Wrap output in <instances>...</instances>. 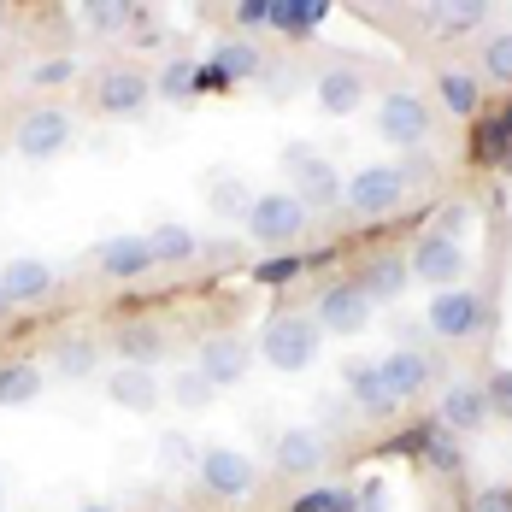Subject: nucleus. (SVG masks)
<instances>
[{"mask_svg": "<svg viewBox=\"0 0 512 512\" xmlns=\"http://www.w3.org/2000/svg\"><path fill=\"white\" fill-rule=\"evenodd\" d=\"M430 354L424 348H395V354L371 359V365H348V395L359 412H395L430 383Z\"/></svg>", "mask_w": 512, "mask_h": 512, "instance_id": "obj_1", "label": "nucleus"}, {"mask_svg": "<svg viewBox=\"0 0 512 512\" xmlns=\"http://www.w3.org/2000/svg\"><path fill=\"white\" fill-rule=\"evenodd\" d=\"M318 318H301V312H277L271 324H265V336H259V354L265 365H277V371H307L312 359H318Z\"/></svg>", "mask_w": 512, "mask_h": 512, "instance_id": "obj_2", "label": "nucleus"}, {"mask_svg": "<svg viewBox=\"0 0 512 512\" xmlns=\"http://www.w3.org/2000/svg\"><path fill=\"white\" fill-rule=\"evenodd\" d=\"M424 324L442 336V342H471L489 330V301L477 289H442L430 307H424Z\"/></svg>", "mask_w": 512, "mask_h": 512, "instance_id": "obj_3", "label": "nucleus"}, {"mask_svg": "<svg viewBox=\"0 0 512 512\" xmlns=\"http://www.w3.org/2000/svg\"><path fill=\"white\" fill-rule=\"evenodd\" d=\"M412 177L401 165H365L354 183H348V206H354L359 218H389L395 206L407 201Z\"/></svg>", "mask_w": 512, "mask_h": 512, "instance_id": "obj_4", "label": "nucleus"}, {"mask_svg": "<svg viewBox=\"0 0 512 512\" xmlns=\"http://www.w3.org/2000/svg\"><path fill=\"white\" fill-rule=\"evenodd\" d=\"M248 230H254L265 248H283V242H295L301 230H307V206L295 189H283V195H254L248 206Z\"/></svg>", "mask_w": 512, "mask_h": 512, "instance_id": "obj_5", "label": "nucleus"}, {"mask_svg": "<svg viewBox=\"0 0 512 512\" xmlns=\"http://www.w3.org/2000/svg\"><path fill=\"white\" fill-rule=\"evenodd\" d=\"M371 118H377V136H383L389 148H418V142L430 136V106H424V95H407V89L383 95Z\"/></svg>", "mask_w": 512, "mask_h": 512, "instance_id": "obj_6", "label": "nucleus"}, {"mask_svg": "<svg viewBox=\"0 0 512 512\" xmlns=\"http://www.w3.org/2000/svg\"><path fill=\"white\" fill-rule=\"evenodd\" d=\"M407 271H412V283H430V289L442 295V289H454V283H460L465 248L454 242V236H430V230H424V242L412 248Z\"/></svg>", "mask_w": 512, "mask_h": 512, "instance_id": "obj_7", "label": "nucleus"}, {"mask_svg": "<svg viewBox=\"0 0 512 512\" xmlns=\"http://www.w3.org/2000/svg\"><path fill=\"white\" fill-rule=\"evenodd\" d=\"M318 330H330V336H359L365 324H371V301H365V289L359 283H330L324 295H318Z\"/></svg>", "mask_w": 512, "mask_h": 512, "instance_id": "obj_8", "label": "nucleus"}, {"mask_svg": "<svg viewBox=\"0 0 512 512\" xmlns=\"http://www.w3.org/2000/svg\"><path fill=\"white\" fill-rule=\"evenodd\" d=\"M254 460L248 454H236V448H206L201 454V483L218 495V501H242V495H254Z\"/></svg>", "mask_w": 512, "mask_h": 512, "instance_id": "obj_9", "label": "nucleus"}, {"mask_svg": "<svg viewBox=\"0 0 512 512\" xmlns=\"http://www.w3.org/2000/svg\"><path fill=\"white\" fill-rule=\"evenodd\" d=\"M71 142V112L65 106H42V112H24V124H18V154L24 159H53L59 148Z\"/></svg>", "mask_w": 512, "mask_h": 512, "instance_id": "obj_10", "label": "nucleus"}, {"mask_svg": "<svg viewBox=\"0 0 512 512\" xmlns=\"http://www.w3.org/2000/svg\"><path fill=\"white\" fill-rule=\"evenodd\" d=\"M283 171L295 177V189H301V206H330L336 201V171H330V159H318L307 142H289V154H283Z\"/></svg>", "mask_w": 512, "mask_h": 512, "instance_id": "obj_11", "label": "nucleus"}, {"mask_svg": "<svg viewBox=\"0 0 512 512\" xmlns=\"http://www.w3.org/2000/svg\"><path fill=\"white\" fill-rule=\"evenodd\" d=\"M248 359H254V348L242 342V336H206L201 342V371L212 389H224V383H242V371H248Z\"/></svg>", "mask_w": 512, "mask_h": 512, "instance_id": "obj_12", "label": "nucleus"}, {"mask_svg": "<svg viewBox=\"0 0 512 512\" xmlns=\"http://www.w3.org/2000/svg\"><path fill=\"white\" fill-rule=\"evenodd\" d=\"M248 77H259V53L248 42H224L195 71V89H224V83H248Z\"/></svg>", "mask_w": 512, "mask_h": 512, "instance_id": "obj_13", "label": "nucleus"}, {"mask_svg": "<svg viewBox=\"0 0 512 512\" xmlns=\"http://www.w3.org/2000/svg\"><path fill=\"white\" fill-rule=\"evenodd\" d=\"M95 271H101V277H118V283L154 271V248H148V236H112V242H101V248H95Z\"/></svg>", "mask_w": 512, "mask_h": 512, "instance_id": "obj_14", "label": "nucleus"}, {"mask_svg": "<svg viewBox=\"0 0 512 512\" xmlns=\"http://www.w3.org/2000/svg\"><path fill=\"white\" fill-rule=\"evenodd\" d=\"M0 289H6L12 307H18V301H42V295L53 289V265L48 259H36V254L6 259V265H0Z\"/></svg>", "mask_w": 512, "mask_h": 512, "instance_id": "obj_15", "label": "nucleus"}, {"mask_svg": "<svg viewBox=\"0 0 512 512\" xmlns=\"http://www.w3.org/2000/svg\"><path fill=\"white\" fill-rule=\"evenodd\" d=\"M106 395H112V407H124V412H154L159 407V377L148 365H118V371L106 377Z\"/></svg>", "mask_w": 512, "mask_h": 512, "instance_id": "obj_16", "label": "nucleus"}, {"mask_svg": "<svg viewBox=\"0 0 512 512\" xmlns=\"http://www.w3.org/2000/svg\"><path fill=\"white\" fill-rule=\"evenodd\" d=\"M489 418H495V407H489V389L483 383H454L442 395V424L448 430H483Z\"/></svg>", "mask_w": 512, "mask_h": 512, "instance_id": "obj_17", "label": "nucleus"}, {"mask_svg": "<svg viewBox=\"0 0 512 512\" xmlns=\"http://www.w3.org/2000/svg\"><path fill=\"white\" fill-rule=\"evenodd\" d=\"M324 465V436L318 430H283L277 436V471L283 477H312Z\"/></svg>", "mask_w": 512, "mask_h": 512, "instance_id": "obj_18", "label": "nucleus"}, {"mask_svg": "<svg viewBox=\"0 0 512 512\" xmlns=\"http://www.w3.org/2000/svg\"><path fill=\"white\" fill-rule=\"evenodd\" d=\"M471 159L477 165H512V106L471 130Z\"/></svg>", "mask_w": 512, "mask_h": 512, "instance_id": "obj_19", "label": "nucleus"}, {"mask_svg": "<svg viewBox=\"0 0 512 512\" xmlns=\"http://www.w3.org/2000/svg\"><path fill=\"white\" fill-rule=\"evenodd\" d=\"M412 283V271H407V259L401 254H377L371 265H365V301H401V289Z\"/></svg>", "mask_w": 512, "mask_h": 512, "instance_id": "obj_20", "label": "nucleus"}, {"mask_svg": "<svg viewBox=\"0 0 512 512\" xmlns=\"http://www.w3.org/2000/svg\"><path fill=\"white\" fill-rule=\"evenodd\" d=\"M407 448H412V454H424L436 471H454V465H460V442H454V430H448L442 418H430L424 430H412Z\"/></svg>", "mask_w": 512, "mask_h": 512, "instance_id": "obj_21", "label": "nucleus"}, {"mask_svg": "<svg viewBox=\"0 0 512 512\" xmlns=\"http://www.w3.org/2000/svg\"><path fill=\"white\" fill-rule=\"evenodd\" d=\"M324 18H330L324 0H271V30H283V36H312Z\"/></svg>", "mask_w": 512, "mask_h": 512, "instance_id": "obj_22", "label": "nucleus"}, {"mask_svg": "<svg viewBox=\"0 0 512 512\" xmlns=\"http://www.w3.org/2000/svg\"><path fill=\"white\" fill-rule=\"evenodd\" d=\"M36 395H42V365L6 359V365H0V407H30Z\"/></svg>", "mask_w": 512, "mask_h": 512, "instance_id": "obj_23", "label": "nucleus"}, {"mask_svg": "<svg viewBox=\"0 0 512 512\" xmlns=\"http://www.w3.org/2000/svg\"><path fill=\"white\" fill-rule=\"evenodd\" d=\"M95 101H101V112H136L148 101V77L142 71H112V77H101Z\"/></svg>", "mask_w": 512, "mask_h": 512, "instance_id": "obj_24", "label": "nucleus"}, {"mask_svg": "<svg viewBox=\"0 0 512 512\" xmlns=\"http://www.w3.org/2000/svg\"><path fill=\"white\" fill-rule=\"evenodd\" d=\"M318 101H324V112H359V101H365V77L359 71H324L318 77Z\"/></svg>", "mask_w": 512, "mask_h": 512, "instance_id": "obj_25", "label": "nucleus"}, {"mask_svg": "<svg viewBox=\"0 0 512 512\" xmlns=\"http://www.w3.org/2000/svg\"><path fill=\"white\" fill-rule=\"evenodd\" d=\"M148 248H154V265H183V259H195L201 236L183 230V224H159L154 236H148Z\"/></svg>", "mask_w": 512, "mask_h": 512, "instance_id": "obj_26", "label": "nucleus"}, {"mask_svg": "<svg viewBox=\"0 0 512 512\" xmlns=\"http://www.w3.org/2000/svg\"><path fill=\"white\" fill-rule=\"evenodd\" d=\"M442 101L454 118H471L477 106H483V89H477V77H465V71H442Z\"/></svg>", "mask_w": 512, "mask_h": 512, "instance_id": "obj_27", "label": "nucleus"}, {"mask_svg": "<svg viewBox=\"0 0 512 512\" xmlns=\"http://www.w3.org/2000/svg\"><path fill=\"white\" fill-rule=\"evenodd\" d=\"M118 354H124V365H154L159 359V330L154 324H130V330L118 336Z\"/></svg>", "mask_w": 512, "mask_h": 512, "instance_id": "obj_28", "label": "nucleus"}, {"mask_svg": "<svg viewBox=\"0 0 512 512\" xmlns=\"http://www.w3.org/2000/svg\"><path fill=\"white\" fill-rule=\"evenodd\" d=\"M53 365H59V377H89V371L101 365V348H95L89 336H77V342H65V348L53 354Z\"/></svg>", "mask_w": 512, "mask_h": 512, "instance_id": "obj_29", "label": "nucleus"}, {"mask_svg": "<svg viewBox=\"0 0 512 512\" xmlns=\"http://www.w3.org/2000/svg\"><path fill=\"white\" fill-rule=\"evenodd\" d=\"M171 401L189 407V412H201V407H212V383H206L201 371H177V377H171Z\"/></svg>", "mask_w": 512, "mask_h": 512, "instance_id": "obj_30", "label": "nucleus"}, {"mask_svg": "<svg viewBox=\"0 0 512 512\" xmlns=\"http://www.w3.org/2000/svg\"><path fill=\"white\" fill-rule=\"evenodd\" d=\"M159 465L165 471H189V465H201V448H195V436H159Z\"/></svg>", "mask_w": 512, "mask_h": 512, "instance_id": "obj_31", "label": "nucleus"}, {"mask_svg": "<svg viewBox=\"0 0 512 512\" xmlns=\"http://www.w3.org/2000/svg\"><path fill=\"white\" fill-rule=\"evenodd\" d=\"M289 512H359V507H354V489H307Z\"/></svg>", "mask_w": 512, "mask_h": 512, "instance_id": "obj_32", "label": "nucleus"}, {"mask_svg": "<svg viewBox=\"0 0 512 512\" xmlns=\"http://www.w3.org/2000/svg\"><path fill=\"white\" fill-rule=\"evenodd\" d=\"M212 206H218L224 218H236V212L248 218V206H254V195H248L242 183H230V177H218V183H212Z\"/></svg>", "mask_w": 512, "mask_h": 512, "instance_id": "obj_33", "label": "nucleus"}, {"mask_svg": "<svg viewBox=\"0 0 512 512\" xmlns=\"http://www.w3.org/2000/svg\"><path fill=\"white\" fill-rule=\"evenodd\" d=\"M483 12H489V6H477V0H471V6H442V12H436V24H442L448 36H465V30H477V24H483Z\"/></svg>", "mask_w": 512, "mask_h": 512, "instance_id": "obj_34", "label": "nucleus"}, {"mask_svg": "<svg viewBox=\"0 0 512 512\" xmlns=\"http://www.w3.org/2000/svg\"><path fill=\"white\" fill-rule=\"evenodd\" d=\"M483 65H489V77H495V83H507V89H512V36H495V42L483 48Z\"/></svg>", "mask_w": 512, "mask_h": 512, "instance_id": "obj_35", "label": "nucleus"}, {"mask_svg": "<svg viewBox=\"0 0 512 512\" xmlns=\"http://www.w3.org/2000/svg\"><path fill=\"white\" fill-rule=\"evenodd\" d=\"M124 18H136V6H89V12H83V24H89V30H101V36L124 30Z\"/></svg>", "mask_w": 512, "mask_h": 512, "instance_id": "obj_36", "label": "nucleus"}, {"mask_svg": "<svg viewBox=\"0 0 512 512\" xmlns=\"http://www.w3.org/2000/svg\"><path fill=\"white\" fill-rule=\"evenodd\" d=\"M159 89H165L171 101H183V95L195 89V65H189V59H177V65H165V77H159Z\"/></svg>", "mask_w": 512, "mask_h": 512, "instance_id": "obj_37", "label": "nucleus"}, {"mask_svg": "<svg viewBox=\"0 0 512 512\" xmlns=\"http://www.w3.org/2000/svg\"><path fill=\"white\" fill-rule=\"evenodd\" d=\"M465 512H512V489H507V483H495V489H477V495L465 501Z\"/></svg>", "mask_w": 512, "mask_h": 512, "instance_id": "obj_38", "label": "nucleus"}, {"mask_svg": "<svg viewBox=\"0 0 512 512\" xmlns=\"http://www.w3.org/2000/svg\"><path fill=\"white\" fill-rule=\"evenodd\" d=\"M295 277H301V259H295V254L265 259V265H259V283H295Z\"/></svg>", "mask_w": 512, "mask_h": 512, "instance_id": "obj_39", "label": "nucleus"}, {"mask_svg": "<svg viewBox=\"0 0 512 512\" xmlns=\"http://www.w3.org/2000/svg\"><path fill=\"white\" fill-rule=\"evenodd\" d=\"M483 389H489V407L507 412V418H512V371H495V377H489Z\"/></svg>", "mask_w": 512, "mask_h": 512, "instance_id": "obj_40", "label": "nucleus"}, {"mask_svg": "<svg viewBox=\"0 0 512 512\" xmlns=\"http://www.w3.org/2000/svg\"><path fill=\"white\" fill-rule=\"evenodd\" d=\"M236 24H248V30L254 24H271V0H242L236 6Z\"/></svg>", "mask_w": 512, "mask_h": 512, "instance_id": "obj_41", "label": "nucleus"}, {"mask_svg": "<svg viewBox=\"0 0 512 512\" xmlns=\"http://www.w3.org/2000/svg\"><path fill=\"white\" fill-rule=\"evenodd\" d=\"M71 77V59H48V65H36V83L48 89V83H65Z\"/></svg>", "mask_w": 512, "mask_h": 512, "instance_id": "obj_42", "label": "nucleus"}, {"mask_svg": "<svg viewBox=\"0 0 512 512\" xmlns=\"http://www.w3.org/2000/svg\"><path fill=\"white\" fill-rule=\"evenodd\" d=\"M0 507H6V477H0Z\"/></svg>", "mask_w": 512, "mask_h": 512, "instance_id": "obj_43", "label": "nucleus"}, {"mask_svg": "<svg viewBox=\"0 0 512 512\" xmlns=\"http://www.w3.org/2000/svg\"><path fill=\"white\" fill-rule=\"evenodd\" d=\"M6 307H12V301H6V289H0V312H6Z\"/></svg>", "mask_w": 512, "mask_h": 512, "instance_id": "obj_44", "label": "nucleus"}, {"mask_svg": "<svg viewBox=\"0 0 512 512\" xmlns=\"http://www.w3.org/2000/svg\"><path fill=\"white\" fill-rule=\"evenodd\" d=\"M83 512H112V507H83Z\"/></svg>", "mask_w": 512, "mask_h": 512, "instance_id": "obj_45", "label": "nucleus"}, {"mask_svg": "<svg viewBox=\"0 0 512 512\" xmlns=\"http://www.w3.org/2000/svg\"><path fill=\"white\" fill-rule=\"evenodd\" d=\"M0 24H6V12H0Z\"/></svg>", "mask_w": 512, "mask_h": 512, "instance_id": "obj_46", "label": "nucleus"}]
</instances>
